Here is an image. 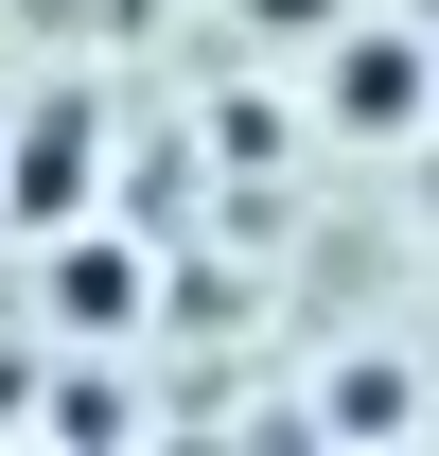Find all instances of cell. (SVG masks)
Instances as JSON below:
<instances>
[{
	"label": "cell",
	"instance_id": "cell-1",
	"mask_svg": "<svg viewBox=\"0 0 439 456\" xmlns=\"http://www.w3.org/2000/svg\"><path fill=\"white\" fill-rule=\"evenodd\" d=\"M18 211H36V228L88 211V106H36V123H18Z\"/></svg>",
	"mask_w": 439,
	"mask_h": 456
},
{
	"label": "cell",
	"instance_id": "cell-2",
	"mask_svg": "<svg viewBox=\"0 0 439 456\" xmlns=\"http://www.w3.org/2000/svg\"><path fill=\"white\" fill-rule=\"evenodd\" d=\"M54 298H70V334H123V298H141V264H123V246H70V264H54Z\"/></svg>",
	"mask_w": 439,
	"mask_h": 456
}]
</instances>
